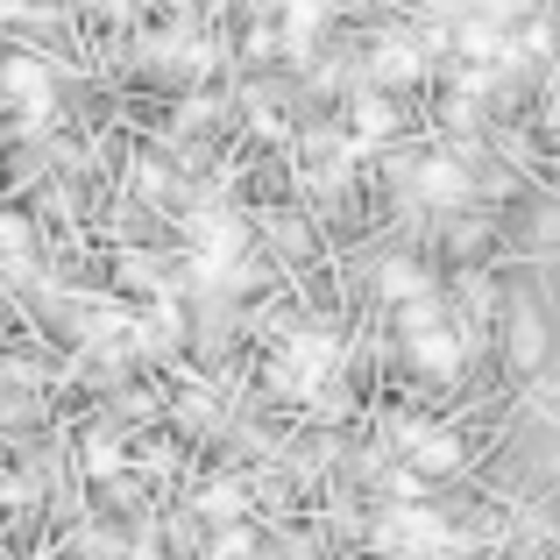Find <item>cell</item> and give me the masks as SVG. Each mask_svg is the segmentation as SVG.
Here are the masks:
<instances>
[{
	"instance_id": "6da1fadb",
	"label": "cell",
	"mask_w": 560,
	"mask_h": 560,
	"mask_svg": "<svg viewBox=\"0 0 560 560\" xmlns=\"http://www.w3.org/2000/svg\"><path fill=\"white\" fill-rule=\"evenodd\" d=\"M0 93H8L22 114H50V71H43L36 57H14V65L0 71Z\"/></svg>"
},
{
	"instance_id": "7a4b0ae2",
	"label": "cell",
	"mask_w": 560,
	"mask_h": 560,
	"mask_svg": "<svg viewBox=\"0 0 560 560\" xmlns=\"http://www.w3.org/2000/svg\"><path fill=\"white\" fill-rule=\"evenodd\" d=\"M376 79H383V85L419 79V50H411V43H376Z\"/></svg>"
},
{
	"instance_id": "3957f363",
	"label": "cell",
	"mask_w": 560,
	"mask_h": 560,
	"mask_svg": "<svg viewBox=\"0 0 560 560\" xmlns=\"http://www.w3.org/2000/svg\"><path fill=\"white\" fill-rule=\"evenodd\" d=\"M419 191H425V199H462V171H454V164H440V156H433V164L419 171Z\"/></svg>"
},
{
	"instance_id": "277c9868",
	"label": "cell",
	"mask_w": 560,
	"mask_h": 560,
	"mask_svg": "<svg viewBox=\"0 0 560 560\" xmlns=\"http://www.w3.org/2000/svg\"><path fill=\"white\" fill-rule=\"evenodd\" d=\"M327 8L334 0H284V14H291V43H305L319 22H327Z\"/></svg>"
},
{
	"instance_id": "5b68a950",
	"label": "cell",
	"mask_w": 560,
	"mask_h": 560,
	"mask_svg": "<svg viewBox=\"0 0 560 560\" xmlns=\"http://www.w3.org/2000/svg\"><path fill=\"white\" fill-rule=\"evenodd\" d=\"M355 128H362V136H390V107H383V100H362V107H355Z\"/></svg>"
},
{
	"instance_id": "8992f818",
	"label": "cell",
	"mask_w": 560,
	"mask_h": 560,
	"mask_svg": "<svg viewBox=\"0 0 560 560\" xmlns=\"http://www.w3.org/2000/svg\"><path fill=\"white\" fill-rule=\"evenodd\" d=\"M383 291L411 299V291H425V284H419V270H411V262H390V270H383Z\"/></svg>"
}]
</instances>
